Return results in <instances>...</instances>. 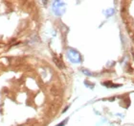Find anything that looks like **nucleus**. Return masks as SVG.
<instances>
[{"label": "nucleus", "mask_w": 134, "mask_h": 126, "mask_svg": "<svg viewBox=\"0 0 134 126\" xmlns=\"http://www.w3.org/2000/svg\"><path fill=\"white\" fill-rule=\"evenodd\" d=\"M54 62H55V64H56V65H58V67H59V68H64V65H63V64H62L61 62L59 61V59H58V58H56V57H55V58H54Z\"/></svg>", "instance_id": "nucleus-1"}, {"label": "nucleus", "mask_w": 134, "mask_h": 126, "mask_svg": "<svg viewBox=\"0 0 134 126\" xmlns=\"http://www.w3.org/2000/svg\"><path fill=\"white\" fill-rule=\"evenodd\" d=\"M105 86H106V87H111V88H115V87H120V85H112L111 82H105Z\"/></svg>", "instance_id": "nucleus-2"}]
</instances>
